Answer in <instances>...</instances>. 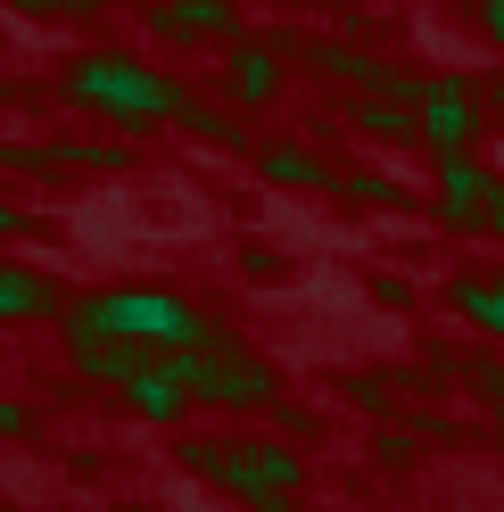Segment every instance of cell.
Masks as SVG:
<instances>
[{
  "instance_id": "obj_1",
  "label": "cell",
  "mask_w": 504,
  "mask_h": 512,
  "mask_svg": "<svg viewBox=\"0 0 504 512\" xmlns=\"http://www.w3.org/2000/svg\"><path fill=\"white\" fill-rule=\"evenodd\" d=\"M67 339H133V347H157V356H191V347L215 339V323L199 306H182L174 290H100L67 306Z\"/></svg>"
},
{
  "instance_id": "obj_2",
  "label": "cell",
  "mask_w": 504,
  "mask_h": 512,
  "mask_svg": "<svg viewBox=\"0 0 504 512\" xmlns=\"http://www.w3.org/2000/svg\"><path fill=\"white\" fill-rule=\"evenodd\" d=\"M58 91H67L83 116H116V124H166V116L191 108L182 83H166L157 67H141V58H124V50L67 58V67H58Z\"/></svg>"
},
{
  "instance_id": "obj_3",
  "label": "cell",
  "mask_w": 504,
  "mask_h": 512,
  "mask_svg": "<svg viewBox=\"0 0 504 512\" xmlns=\"http://www.w3.org/2000/svg\"><path fill=\"white\" fill-rule=\"evenodd\" d=\"M174 455H182V471L215 479V488L240 496V504H265V496H298L306 488L298 446H281V438H182Z\"/></svg>"
},
{
  "instance_id": "obj_4",
  "label": "cell",
  "mask_w": 504,
  "mask_h": 512,
  "mask_svg": "<svg viewBox=\"0 0 504 512\" xmlns=\"http://www.w3.org/2000/svg\"><path fill=\"white\" fill-rule=\"evenodd\" d=\"M182 372V389H191L199 405H224V413H257V405H281V372L257 364V356H240V347L215 331L207 347H191V356H174Z\"/></svg>"
},
{
  "instance_id": "obj_5",
  "label": "cell",
  "mask_w": 504,
  "mask_h": 512,
  "mask_svg": "<svg viewBox=\"0 0 504 512\" xmlns=\"http://www.w3.org/2000/svg\"><path fill=\"white\" fill-rule=\"evenodd\" d=\"M414 108H422V149H430V157H471V133H480V83L422 75Z\"/></svg>"
},
{
  "instance_id": "obj_6",
  "label": "cell",
  "mask_w": 504,
  "mask_h": 512,
  "mask_svg": "<svg viewBox=\"0 0 504 512\" xmlns=\"http://www.w3.org/2000/svg\"><path fill=\"white\" fill-rule=\"evenodd\" d=\"M496 174H480V157H438V223L447 232H488Z\"/></svg>"
},
{
  "instance_id": "obj_7",
  "label": "cell",
  "mask_w": 504,
  "mask_h": 512,
  "mask_svg": "<svg viewBox=\"0 0 504 512\" xmlns=\"http://www.w3.org/2000/svg\"><path fill=\"white\" fill-rule=\"evenodd\" d=\"M124 405H133L141 422H157V430H166V422H182V413H191V389H182V372H174V356L124 380Z\"/></svg>"
},
{
  "instance_id": "obj_8",
  "label": "cell",
  "mask_w": 504,
  "mask_h": 512,
  "mask_svg": "<svg viewBox=\"0 0 504 512\" xmlns=\"http://www.w3.org/2000/svg\"><path fill=\"white\" fill-rule=\"evenodd\" d=\"M257 174H265L273 190H339V174H331L314 149H298V141H265V149H257Z\"/></svg>"
},
{
  "instance_id": "obj_9",
  "label": "cell",
  "mask_w": 504,
  "mask_h": 512,
  "mask_svg": "<svg viewBox=\"0 0 504 512\" xmlns=\"http://www.w3.org/2000/svg\"><path fill=\"white\" fill-rule=\"evenodd\" d=\"M348 124L372 141H405V149H422V108L414 100H381V91H364V100H348Z\"/></svg>"
},
{
  "instance_id": "obj_10",
  "label": "cell",
  "mask_w": 504,
  "mask_h": 512,
  "mask_svg": "<svg viewBox=\"0 0 504 512\" xmlns=\"http://www.w3.org/2000/svg\"><path fill=\"white\" fill-rule=\"evenodd\" d=\"M149 364H166L157 347H133V339H75V372L83 380H133V372H149Z\"/></svg>"
},
{
  "instance_id": "obj_11",
  "label": "cell",
  "mask_w": 504,
  "mask_h": 512,
  "mask_svg": "<svg viewBox=\"0 0 504 512\" xmlns=\"http://www.w3.org/2000/svg\"><path fill=\"white\" fill-rule=\"evenodd\" d=\"M232 100H240V108L281 100V50H265V42H232Z\"/></svg>"
},
{
  "instance_id": "obj_12",
  "label": "cell",
  "mask_w": 504,
  "mask_h": 512,
  "mask_svg": "<svg viewBox=\"0 0 504 512\" xmlns=\"http://www.w3.org/2000/svg\"><path fill=\"white\" fill-rule=\"evenodd\" d=\"M182 42H240V0H166Z\"/></svg>"
},
{
  "instance_id": "obj_13",
  "label": "cell",
  "mask_w": 504,
  "mask_h": 512,
  "mask_svg": "<svg viewBox=\"0 0 504 512\" xmlns=\"http://www.w3.org/2000/svg\"><path fill=\"white\" fill-rule=\"evenodd\" d=\"M42 314H58L50 281L25 273V265H0V323H42Z\"/></svg>"
},
{
  "instance_id": "obj_14",
  "label": "cell",
  "mask_w": 504,
  "mask_h": 512,
  "mask_svg": "<svg viewBox=\"0 0 504 512\" xmlns=\"http://www.w3.org/2000/svg\"><path fill=\"white\" fill-rule=\"evenodd\" d=\"M447 298H455V314H463L471 331H496V339H504V281H480V273H463Z\"/></svg>"
},
{
  "instance_id": "obj_15",
  "label": "cell",
  "mask_w": 504,
  "mask_h": 512,
  "mask_svg": "<svg viewBox=\"0 0 504 512\" xmlns=\"http://www.w3.org/2000/svg\"><path fill=\"white\" fill-rule=\"evenodd\" d=\"M339 199H356V207H397L405 190L389 174H339Z\"/></svg>"
},
{
  "instance_id": "obj_16",
  "label": "cell",
  "mask_w": 504,
  "mask_h": 512,
  "mask_svg": "<svg viewBox=\"0 0 504 512\" xmlns=\"http://www.w3.org/2000/svg\"><path fill=\"white\" fill-rule=\"evenodd\" d=\"M9 9H25V17H100L108 0H9Z\"/></svg>"
},
{
  "instance_id": "obj_17",
  "label": "cell",
  "mask_w": 504,
  "mask_h": 512,
  "mask_svg": "<svg viewBox=\"0 0 504 512\" xmlns=\"http://www.w3.org/2000/svg\"><path fill=\"white\" fill-rule=\"evenodd\" d=\"M34 430H42V413H34V405L0 397V438H34Z\"/></svg>"
},
{
  "instance_id": "obj_18",
  "label": "cell",
  "mask_w": 504,
  "mask_h": 512,
  "mask_svg": "<svg viewBox=\"0 0 504 512\" xmlns=\"http://www.w3.org/2000/svg\"><path fill=\"white\" fill-rule=\"evenodd\" d=\"M182 124H191V133H207V141H240V124L215 116V108H182Z\"/></svg>"
},
{
  "instance_id": "obj_19",
  "label": "cell",
  "mask_w": 504,
  "mask_h": 512,
  "mask_svg": "<svg viewBox=\"0 0 504 512\" xmlns=\"http://www.w3.org/2000/svg\"><path fill=\"white\" fill-rule=\"evenodd\" d=\"M348 397H356L364 413H389V380H372V372H356V380H348Z\"/></svg>"
},
{
  "instance_id": "obj_20",
  "label": "cell",
  "mask_w": 504,
  "mask_h": 512,
  "mask_svg": "<svg viewBox=\"0 0 504 512\" xmlns=\"http://www.w3.org/2000/svg\"><path fill=\"white\" fill-rule=\"evenodd\" d=\"M471 389H480V397H488V405L504 413V364H488V356H480V372H471Z\"/></svg>"
},
{
  "instance_id": "obj_21",
  "label": "cell",
  "mask_w": 504,
  "mask_h": 512,
  "mask_svg": "<svg viewBox=\"0 0 504 512\" xmlns=\"http://www.w3.org/2000/svg\"><path fill=\"white\" fill-rule=\"evenodd\" d=\"M0 232H9V240H34V232H42V223H34V215H25V207H9V199H0Z\"/></svg>"
},
{
  "instance_id": "obj_22",
  "label": "cell",
  "mask_w": 504,
  "mask_h": 512,
  "mask_svg": "<svg viewBox=\"0 0 504 512\" xmlns=\"http://www.w3.org/2000/svg\"><path fill=\"white\" fill-rule=\"evenodd\" d=\"M273 422L290 430V438H314V413H306V405H273Z\"/></svg>"
},
{
  "instance_id": "obj_23",
  "label": "cell",
  "mask_w": 504,
  "mask_h": 512,
  "mask_svg": "<svg viewBox=\"0 0 504 512\" xmlns=\"http://www.w3.org/2000/svg\"><path fill=\"white\" fill-rule=\"evenodd\" d=\"M471 17H480V34L504 50V0H480V9H471Z\"/></svg>"
},
{
  "instance_id": "obj_24",
  "label": "cell",
  "mask_w": 504,
  "mask_h": 512,
  "mask_svg": "<svg viewBox=\"0 0 504 512\" xmlns=\"http://www.w3.org/2000/svg\"><path fill=\"white\" fill-rule=\"evenodd\" d=\"M372 298H381V306H414V290H405L397 273H381V281H372Z\"/></svg>"
},
{
  "instance_id": "obj_25",
  "label": "cell",
  "mask_w": 504,
  "mask_h": 512,
  "mask_svg": "<svg viewBox=\"0 0 504 512\" xmlns=\"http://www.w3.org/2000/svg\"><path fill=\"white\" fill-rule=\"evenodd\" d=\"M248 512H298V496H265V504H248Z\"/></svg>"
},
{
  "instance_id": "obj_26",
  "label": "cell",
  "mask_w": 504,
  "mask_h": 512,
  "mask_svg": "<svg viewBox=\"0 0 504 512\" xmlns=\"http://www.w3.org/2000/svg\"><path fill=\"white\" fill-rule=\"evenodd\" d=\"M488 232L504 240V182H496V207H488Z\"/></svg>"
},
{
  "instance_id": "obj_27",
  "label": "cell",
  "mask_w": 504,
  "mask_h": 512,
  "mask_svg": "<svg viewBox=\"0 0 504 512\" xmlns=\"http://www.w3.org/2000/svg\"><path fill=\"white\" fill-rule=\"evenodd\" d=\"M124 512H166V504H124Z\"/></svg>"
},
{
  "instance_id": "obj_28",
  "label": "cell",
  "mask_w": 504,
  "mask_h": 512,
  "mask_svg": "<svg viewBox=\"0 0 504 512\" xmlns=\"http://www.w3.org/2000/svg\"><path fill=\"white\" fill-rule=\"evenodd\" d=\"M496 124H504V100H496Z\"/></svg>"
},
{
  "instance_id": "obj_29",
  "label": "cell",
  "mask_w": 504,
  "mask_h": 512,
  "mask_svg": "<svg viewBox=\"0 0 504 512\" xmlns=\"http://www.w3.org/2000/svg\"><path fill=\"white\" fill-rule=\"evenodd\" d=\"M496 430H504V413H496Z\"/></svg>"
}]
</instances>
